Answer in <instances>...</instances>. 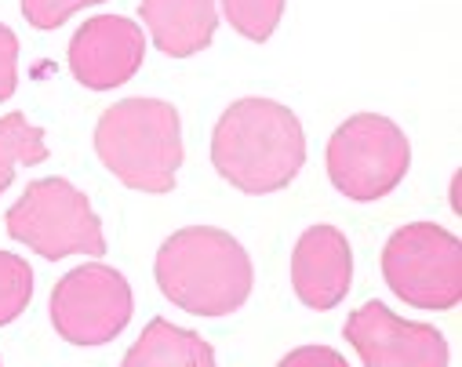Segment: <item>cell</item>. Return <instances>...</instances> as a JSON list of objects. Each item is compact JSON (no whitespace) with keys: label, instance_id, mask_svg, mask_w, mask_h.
<instances>
[{"label":"cell","instance_id":"cell-6","mask_svg":"<svg viewBox=\"0 0 462 367\" xmlns=\"http://www.w3.org/2000/svg\"><path fill=\"white\" fill-rule=\"evenodd\" d=\"M390 291L415 309H455L462 298V243L437 222L401 225L383 248Z\"/></svg>","mask_w":462,"mask_h":367},{"label":"cell","instance_id":"cell-3","mask_svg":"<svg viewBox=\"0 0 462 367\" xmlns=\"http://www.w3.org/2000/svg\"><path fill=\"white\" fill-rule=\"evenodd\" d=\"M95 153L128 189L150 197L171 193L182 168L179 109L161 98H121L106 106L95 124Z\"/></svg>","mask_w":462,"mask_h":367},{"label":"cell","instance_id":"cell-11","mask_svg":"<svg viewBox=\"0 0 462 367\" xmlns=\"http://www.w3.org/2000/svg\"><path fill=\"white\" fill-rule=\"evenodd\" d=\"M139 15L150 26L153 44L171 59L204 51L218 26L215 0H143Z\"/></svg>","mask_w":462,"mask_h":367},{"label":"cell","instance_id":"cell-15","mask_svg":"<svg viewBox=\"0 0 462 367\" xmlns=\"http://www.w3.org/2000/svg\"><path fill=\"white\" fill-rule=\"evenodd\" d=\"M33 298V270L26 259L0 252V327L19 320Z\"/></svg>","mask_w":462,"mask_h":367},{"label":"cell","instance_id":"cell-14","mask_svg":"<svg viewBox=\"0 0 462 367\" xmlns=\"http://www.w3.org/2000/svg\"><path fill=\"white\" fill-rule=\"evenodd\" d=\"M222 8H226V23L241 37L263 44L273 37L284 15V0H222Z\"/></svg>","mask_w":462,"mask_h":367},{"label":"cell","instance_id":"cell-1","mask_svg":"<svg viewBox=\"0 0 462 367\" xmlns=\"http://www.w3.org/2000/svg\"><path fill=\"white\" fill-rule=\"evenodd\" d=\"M215 171L248 197H266L295 182L306 164L299 116L273 98L234 102L211 132Z\"/></svg>","mask_w":462,"mask_h":367},{"label":"cell","instance_id":"cell-9","mask_svg":"<svg viewBox=\"0 0 462 367\" xmlns=\"http://www.w3.org/2000/svg\"><path fill=\"white\" fill-rule=\"evenodd\" d=\"M146 55V37L139 23L125 15H98L84 23L69 41V69L77 84L91 91H109L128 84Z\"/></svg>","mask_w":462,"mask_h":367},{"label":"cell","instance_id":"cell-13","mask_svg":"<svg viewBox=\"0 0 462 367\" xmlns=\"http://www.w3.org/2000/svg\"><path fill=\"white\" fill-rule=\"evenodd\" d=\"M41 161H48L44 132L33 128L23 113L0 116V197H5V189L12 186L15 168L41 164Z\"/></svg>","mask_w":462,"mask_h":367},{"label":"cell","instance_id":"cell-10","mask_svg":"<svg viewBox=\"0 0 462 367\" xmlns=\"http://www.w3.org/2000/svg\"><path fill=\"white\" fill-rule=\"evenodd\" d=\"M354 284V252L335 225H310L291 255V288L295 298L310 309H335Z\"/></svg>","mask_w":462,"mask_h":367},{"label":"cell","instance_id":"cell-7","mask_svg":"<svg viewBox=\"0 0 462 367\" xmlns=\"http://www.w3.org/2000/svg\"><path fill=\"white\" fill-rule=\"evenodd\" d=\"M132 284L102 262L66 273L51 291V324L69 345H106L132 320Z\"/></svg>","mask_w":462,"mask_h":367},{"label":"cell","instance_id":"cell-5","mask_svg":"<svg viewBox=\"0 0 462 367\" xmlns=\"http://www.w3.org/2000/svg\"><path fill=\"white\" fill-rule=\"evenodd\" d=\"M5 225L19 243L33 248L48 262H59L66 255H106L102 222L91 211V200L66 179L30 182L8 211Z\"/></svg>","mask_w":462,"mask_h":367},{"label":"cell","instance_id":"cell-12","mask_svg":"<svg viewBox=\"0 0 462 367\" xmlns=\"http://www.w3.org/2000/svg\"><path fill=\"white\" fill-rule=\"evenodd\" d=\"M215 349L197 331L175 327L171 320L157 317L146 324L139 342L125 353V367H211Z\"/></svg>","mask_w":462,"mask_h":367},{"label":"cell","instance_id":"cell-4","mask_svg":"<svg viewBox=\"0 0 462 367\" xmlns=\"http://www.w3.org/2000/svg\"><path fill=\"white\" fill-rule=\"evenodd\" d=\"M324 164L331 186L342 197L372 204L390 197L404 182L411 168V146L390 116L357 113L342 120L338 132L328 139Z\"/></svg>","mask_w":462,"mask_h":367},{"label":"cell","instance_id":"cell-19","mask_svg":"<svg viewBox=\"0 0 462 367\" xmlns=\"http://www.w3.org/2000/svg\"><path fill=\"white\" fill-rule=\"evenodd\" d=\"M451 207L458 211V179H455V186H451Z\"/></svg>","mask_w":462,"mask_h":367},{"label":"cell","instance_id":"cell-17","mask_svg":"<svg viewBox=\"0 0 462 367\" xmlns=\"http://www.w3.org/2000/svg\"><path fill=\"white\" fill-rule=\"evenodd\" d=\"M19 80V37L0 23V102L15 95Z\"/></svg>","mask_w":462,"mask_h":367},{"label":"cell","instance_id":"cell-8","mask_svg":"<svg viewBox=\"0 0 462 367\" xmlns=\"http://www.w3.org/2000/svg\"><path fill=\"white\" fill-rule=\"evenodd\" d=\"M365 367H444L448 342L433 324L401 320L383 302H365L342 327Z\"/></svg>","mask_w":462,"mask_h":367},{"label":"cell","instance_id":"cell-16","mask_svg":"<svg viewBox=\"0 0 462 367\" xmlns=\"http://www.w3.org/2000/svg\"><path fill=\"white\" fill-rule=\"evenodd\" d=\"M91 5H102V0H23V15L33 30H59L69 15Z\"/></svg>","mask_w":462,"mask_h":367},{"label":"cell","instance_id":"cell-18","mask_svg":"<svg viewBox=\"0 0 462 367\" xmlns=\"http://www.w3.org/2000/svg\"><path fill=\"white\" fill-rule=\"evenodd\" d=\"M284 367H306V363H331V367H346V356H338L335 349H320V345H306V349H295L281 360Z\"/></svg>","mask_w":462,"mask_h":367},{"label":"cell","instance_id":"cell-2","mask_svg":"<svg viewBox=\"0 0 462 367\" xmlns=\"http://www.w3.org/2000/svg\"><path fill=\"white\" fill-rule=\"evenodd\" d=\"M157 284L168 302L193 317H226L237 313L252 295V259L215 225H186L171 233L157 252Z\"/></svg>","mask_w":462,"mask_h":367}]
</instances>
